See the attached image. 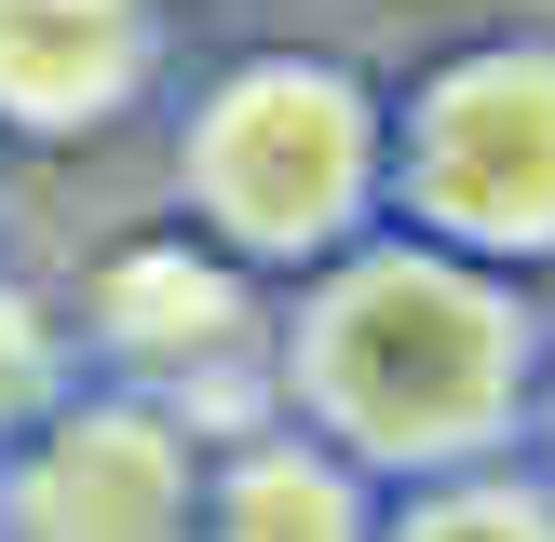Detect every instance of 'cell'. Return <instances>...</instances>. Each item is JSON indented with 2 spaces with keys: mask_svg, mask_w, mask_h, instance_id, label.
<instances>
[{
  "mask_svg": "<svg viewBox=\"0 0 555 542\" xmlns=\"http://www.w3.org/2000/svg\"><path fill=\"white\" fill-rule=\"evenodd\" d=\"M542 352H555V325H542L529 271L475 258V244H434L406 217H379L339 258L285 271V312H271L285 406L312 434H339L379 488L529 448Z\"/></svg>",
  "mask_w": 555,
  "mask_h": 542,
  "instance_id": "cell-1",
  "label": "cell"
},
{
  "mask_svg": "<svg viewBox=\"0 0 555 542\" xmlns=\"http://www.w3.org/2000/svg\"><path fill=\"white\" fill-rule=\"evenodd\" d=\"M177 204L204 244H231L258 285L339 258L393 217V95L339 54H231L177 108Z\"/></svg>",
  "mask_w": 555,
  "mask_h": 542,
  "instance_id": "cell-2",
  "label": "cell"
},
{
  "mask_svg": "<svg viewBox=\"0 0 555 542\" xmlns=\"http://www.w3.org/2000/svg\"><path fill=\"white\" fill-rule=\"evenodd\" d=\"M393 217L502 271H555V27L448 41L393 95Z\"/></svg>",
  "mask_w": 555,
  "mask_h": 542,
  "instance_id": "cell-3",
  "label": "cell"
},
{
  "mask_svg": "<svg viewBox=\"0 0 555 542\" xmlns=\"http://www.w3.org/2000/svg\"><path fill=\"white\" fill-rule=\"evenodd\" d=\"M0 529H41V542L204 529V448L163 393H54L0 448Z\"/></svg>",
  "mask_w": 555,
  "mask_h": 542,
  "instance_id": "cell-4",
  "label": "cell"
},
{
  "mask_svg": "<svg viewBox=\"0 0 555 542\" xmlns=\"http://www.w3.org/2000/svg\"><path fill=\"white\" fill-rule=\"evenodd\" d=\"M150 95V0H0V122L95 136Z\"/></svg>",
  "mask_w": 555,
  "mask_h": 542,
  "instance_id": "cell-5",
  "label": "cell"
},
{
  "mask_svg": "<svg viewBox=\"0 0 555 542\" xmlns=\"http://www.w3.org/2000/svg\"><path fill=\"white\" fill-rule=\"evenodd\" d=\"M95 339L122 352L135 379H190V366H217V352L258 339V271H244L231 244H204V231L122 244V258L95 271Z\"/></svg>",
  "mask_w": 555,
  "mask_h": 542,
  "instance_id": "cell-6",
  "label": "cell"
},
{
  "mask_svg": "<svg viewBox=\"0 0 555 542\" xmlns=\"http://www.w3.org/2000/svg\"><path fill=\"white\" fill-rule=\"evenodd\" d=\"M204 529H231V542H366V529H393V488L339 434H312L285 406L271 434L204 448Z\"/></svg>",
  "mask_w": 555,
  "mask_h": 542,
  "instance_id": "cell-7",
  "label": "cell"
},
{
  "mask_svg": "<svg viewBox=\"0 0 555 542\" xmlns=\"http://www.w3.org/2000/svg\"><path fill=\"white\" fill-rule=\"evenodd\" d=\"M393 542H555V475H542L529 448L406 475V488H393Z\"/></svg>",
  "mask_w": 555,
  "mask_h": 542,
  "instance_id": "cell-8",
  "label": "cell"
},
{
  "mask_svg": "<svg viewBox=\"0 0 555 542\" xmlns=\"http://www.w3.org/2000/svg\"><path fill=\"white\" fill-rule=\"evenodd\" d=\"M41 406H54V325H41L27 285H0V448H14Z\"/></svg>",
  "mask_w": 555,
  "mask_h": 542,
  "instance_id": "cell-9",
  "label": "cell"
},
{
  "mask_svg": "<svg viewBox=\"0 0 555 542\" xmlns=\"http://www.w3.org/2000/svg\"><path fill=\"white\" fill-rule=\"evenodd\" d=\"M529 461L555 475V352H542V393H529Z\"/></svg>",
  "mask_w": 555,
  "mask_h": 542,
  "instance_id": "cell-10",
  "label": "cell"
}]
</instances>
